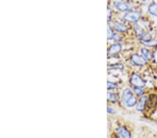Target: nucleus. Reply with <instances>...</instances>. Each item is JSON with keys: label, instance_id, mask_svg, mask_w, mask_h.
Masks as SVG:
<instances>
[{"label": "nucleus", "instance_id": "f257e3e1", "mask_svg": "<svg viewBox=\"0 0 157 138\" xmlns=\"http://www.w3.org/2000/svg\"><path fill=\"white\" fill-rule=\"evenodd\" d=\"M121 101L128 108L134 107L138 103V97L134 94L133 90L130 88H125L121 94Z\"/></svg>", "mask_w": 157, "mask_h": 138}, {"label": "nucleus", "instance_id": "f03ea898", "mask_svg": "<svg viewBox=\"0 0 157 138\" xmlns=\"http://www.w3.org/2000/svg\"><path fill=\"white\" fill-rule=\"evenodd\" d=\"M129 82L133 87H140L143 89L146 87L147 84L145 80L136 73H132L129 79Z\"/></svg>", "mask_w": 157, "mask_h": 138}, {"label": "nucleus", "instance_id": "7ed1b4c3", "mask_svg": "<svg viewBox=\"0 0 157 138\" xmlns=\"http://www.w3.org/2000/svg\"><path fill=\"white\" fill-rule=\"evenodd\" d=\"M148 62L141 54L133 53L130 57V63L134 66H145L147 65Z\"/></svg>", "mask_w": 157, "mask_h": 138}, {"label": "nucleus", "instance_id": "20e7f679", "mask_svg": "<svg viewBox=\"0 0 157 138\" xmlns=\"http://www.w3.org/2000/svg\"><path fill=\"white\" fill-rule=\"evenodd\" d=\"M140 18L141 13L140 11H128L124 16V20L126 22H129V23H138V22L140 21Z\"/></svg>", "mask_w": 157, "mask_h": 138}, {"label": "nucleus", "instance_id": "39448f33", "mask_svg": "<svg viewBox=\"0 0 157 138\" xmlns=\"http://www.w3.org/2000/svg\"><path fill=\"white\" fill-rule=\"evenodd\" d=\"M157 107V94L152 93L149 94L147 99V108L154 110Z\"/></svg>", "mask_w": 157, "mask_h": 138}, {"label": "nucleus", "instance_id": "423d86ee", "mask_svg": "<svg viewBox=\"0 0 157 138\" xmlns=\"http://www.w3.org/2000/svg\"><path fill=\"white\" fill-rule=\"evenodd\" d=\"M147 96H143L139 98L138 103L136 106V109L137 111L143 112L147 109Z\"/></svg>", "mask_w": 157, "mask_h": 138}, {"label": "nucleus", "instance_id": "0eeeda50", "mask_svg": "<svg viewBox=\"0 0 157 138\" xmlns=\"http://www.w3.org/2000/svg\"><path fill=\"white\" fill-rule=\"evenodd\" d=\"M121 49H122V46L120 43H116L112 44L108 48V54L115 56V55H117L120 53L121 51Z\"/></svg>", "mask_w": 157, "mask_h": 138}, {"label": "nucleus", "instance_id": "6e6552de", "mask_svg": "<svg viewBox=\"0 0 157 138\" xmlns=\"http://www.w3.org/2000/svg\"><path fill=\"white\" fill-rule=\"evenodd\" d=\"M117 131L120 138H131L130 131L125 126L119 127Z\"/></svg>", "mask_w": 157, "mask_h": 138}, {"label": "nucleus", "instance_id": "1a4fd4ad", "mask_svg": "<svg viewBox=\"0 0 157 138\" xmlns=\"http://www.w3.org/2000/svg\"><path fill=\"white\" fill-rule=\"evenodd\" d=\"M113 29L115 30L117 32H120V33H126L128 31V27L126 24L121 23V22H115L113 24Z\"/></svg>", "mask_w": 157, "mask_h": 138}, {"label": "nucleus", "instance_id": "9d476101", "mask_svg": "<svg viewBox=\"0 0 157 138\" xmlns=\"http://www.w3.org/2000/svg\"><path fill=\"white\" fill-rule=\"evenodd\" d=\"M140 54L147 60L148 62H150L153 60V52L149 50L147 47H142L140 49Z\"/></svg>", "mask_w": 157, "mask_h": 138}, {"label": "nucleus", "instance_id": "9b49d317", "mask_svg": "<svg viewBox=\"0 0 157 138\" xmlns=\"http://www.w3.org/2000/svg\"><path fill=\"white\" fill-rule=\"evenodd\" d=\"M116 8L118 10H120V11H127L129 9H131L130 4L126 3L124 2H120L116 4Z\"/></svg>", "mask_w": 157, "mask_h": 138}, {"label": "nucleus", "instance_id": "f8f14e48", "mask_svg": "<svg viewBox=\"0 0 157 138\" xmlns=\"http://www.w3.org/2000/svg\"><path fill=\"white\" fill-rule=\"evenodd\" d=\"M141 43L147 47H151V48L157 49V40L156 39H151L150 41L141 42Z\"/></svg>", "mask_w": 157, "mask_h": 138}, {"label": "nucleus", "instance_id": "ddd939ff", "mask_svg": "<svg viewBox=\"0 0 157 138\" xmlns=\"http://www.w3.org/2000/svg\"><path fill=\"white\" fill-rule=\"evenodd\" d=\"M133 91L136 96L140 98L145 96V91L143 88L140 87H133Z\"/></svg>", "mask_w": 157, "mask_h": 138}, {"label": "nucleus", "instance_id": "4468645a", "mask_svg": "<svg viewBox=\"0 0 157 138\" xmlns=\"http://www.w3.org/2000/svg\"><path fill=\"white\" fill-rule=\"evenodd\" d=\"M148 12L151 16L157 17V3H152L148 6Z\"/></svg>", "mask_w": 157, "mask_h": 138}, {"label": "nucleus", "instance_id": "2eb2a0df", "mask_svg": "<svg viewBox=\"0 0 157 138\" xmlns=\"http://www.w3.org/2000/svg\"><path fill=\"white\" fill-rule=\"evenodd\" d=\"M119 99H120V96H119V94H117V93H113V92L108 93V100L109 101L112 103H116L117 101H118Z\"/></svg>", "mask_w": 157, "mask_h": 138}, {"label": "nucleus", "instance_id": "dca6fc26", "mask_svg": "<svg viewBox=\"0 0 157 138\" xmlns=\"http://www.w3.org/2000/svg\"><path fill=\"white\" fill-rule=\"evenodd\" d=\"M112 39L113 41H115L116 43H119L122 41V37H121L118 33H117V32H114Z\"/></svg>", "mask_w": 157, "mask_h": 138}, {"label": "nucleus", "instance_id": "f3484780", "mask_svg": "<svg viewBox=\"0 0 157 138\" xmlns=\"http://www.w3.org/2000/svg\"><path fill=\"white\" fill-rule=\"evenodd\" d=\"M107 84H108L107 88L108 90H114V89H117V88L118 87V84L115 83V82L108 81Z\"/></svg>", "mask_w": 157, "mask_h": 138}, {"label": "nucleus", "instance_id": "a211bd4d", "mask_svg": "<svg viewBox=\"0 0 157 138\" xmlns=\"http://www.w3.org/2000/svg\"><path fill=\"white\" fill-rule=\"evenodd\" d=\"M110 69H121L122 70L124 69V65L121 64H115L114 65H112L110 67Z\"/></svg>", "mask_w": 157, "mask_h": 138}, {"label": "nucleus", "instance_id": "6ab92c4d", "mask_svg": "<svg viewBox=\"0 0 157 138\" xmlns=\"http://www.w3.org/2000/svg\"><path fill=\"white\" fill-rule=\"evenodd\" d=\"M113 30L111 28L110 26H108V40H111L113 38Z\"/></svg>", "mask_w": 157, "mask_h": 138}, {"label": "nucleus", "instance_id": "aec40b11", "mask_svg": "<svg viewBox=\"0 0 157 138\" xmlns=\"http://www.w3.org/2000/svg\"><path fill=\"white\" fill-rule=\"evenodd\" d=\"M154 64H157V49H155L153 51V60Z\"/></svg>", "mask_w": 157, "mask_h": 138}, {"label": "nucleus", "instance_id": "412c9836", "mask_svg": "<svg viewBox=\"0 0 157 138\" xmlns=\"http://www.w3.org/2000/svg\"><path fill=\"white\" fill-rule=\"evenodd\" d=\"M107 112H108V114H115V111L114 110V109L112 108V107H108Z\"/></svg>", "mask_w": 157, "mask_h": 138}]
</instances>
